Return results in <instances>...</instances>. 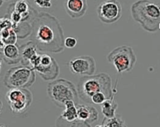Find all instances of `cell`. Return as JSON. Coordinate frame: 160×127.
<instances>
[{
	"instance_id": "6da1fadb",
	"label": "cell",
	"mask_w": 160,
	"mask_h": 127,
	"mask_svg": "<svg viewBox=\"0 0 160 127\" xmlns=\"http://www.w3.org/2000/svg\"><path fill=\"white\" fill-rule=\"evenodd\" d=\"M30 36L39 51L59 53L64 50L65 38L61 25L48 13H38L31 23Z\"/></svg>"
},
{
	"instance_id": "7a4b0ae2",
	"label": "cell",
	"mask_w": 160,
	"mask_h": 127,
	"mask_svg": "<svg viewBox=\"0 0 160 127\" xmlns=\"http://www.w3.org/2000/svg\"><path fill=\"white\" fill-rule=\"evenodd\" d=\"M117 82L118 81L112 89L111 78L106 73L83 76L79 79L77 85L78 97L84 102L91 103V97L96 93L102 92L108 99L110 98L117 92Z\"/></svg>"
},
{
	"instance_id": "3957f363",
	"label": "cell",
	"mask_w": 160,
	"mask_h": 127,
	"mask_svg": "<svg viewBox=\"0 0 160 127\" xmlns=\"http://www.w3.org/2000/svg\"><path fill=\"white\" fill-rule=\"evenodd\" d=\"M131 16L146 31L154 33L160 29V8L149 0H138L131 7Z\"/></svg>"
},
{
	"instance_id": "277c9868",
	"label": "cell",
	"mask_w": 160,
	"mask_h": 127,
	"mask_svg": "<svg viewBox=\"0 0 160 127\" xmlns=\"http://www.w3.org/2000/svg\"><path fill=\"white\" fill-rule=\"evenodd\" d=\"M47 94L49 99L60 108H63L64 103L68 100L78 103L79 97L74 84L66 79L51 81L47 86Z\"/></svg>"
},
{
	"instance_id": "5b68a950",
	"label": "cell",
	"mask_w": 160,
	"mask_h": 127,
	"mask_svg": "<svg viewBox=\"0 0 160 127\" xmlns=\"http://www.w3.org/2000/svg\"><path fill=\"white\" fill-rule=\"evenodd\" d=\"M36 73L30 67L18 66L11 68L6 72L4 84L9 88H28L36 81Z\"/></svg>"
},
{
	"instance_id": "8992f818",
	"label": "cell",
	"mask_w": 160,
	"mask_h": 127,
	"mask_svg": "<svg viewBox=\"0 0 160 127\" xmlns=\"http://www.w3.org/2000/svg\"><path fill=\"white\" fill-rule=\"evenodd\" d=\"M29 67L45 81H52L59 74V66L56 59L49 54L39 51L30 60Z\"/></svg>"
},
{
	"instance_id": "52a82bcc",
	"label": "cell",
	"mask_w": 160,
	"mask_h": 127,
	"mask_svg": "<svg viewBox=\"0 0 160 127\" xmlns=\"http://www.w3.org/2000/svg\"><path fill=\"white\" fill-rule=\"evenodd\" d=\"M109 63H111L118 73L131 71L136 62V56L132 48L122 45L113 49L107 56Z\"/></svg>"
},
{
	"instance_id": "ba28073f",
	"label": "cell",
	"mask_w": 160,
	"mask_h": 127,
	"mask_svg": "<svg viewBox=\"0 0 160 127\" xmlns=\"http://www.w3.org/2000/svg\"><path fill=\"white\" fill-rule=\"evenodd\" d=\"M6 98L11 111L15 113L24 112L32 101V94L27 88H11Z\"/></svg>"
},
{
	"instance_id": "9c48e42d",
	"label": "cell",
	"mask_w": 160,
	"mask_h": 127,
	"mask_svg": "<svg viewBox=\"0 0 160 127\" xmlns=\"http://www.w3.org/2000/svg\"><path fill=\"white\" fill-rule=\"evenodd\" d=\"M122 6L117 0H108L102 2L97 8L99 19L106 24L118 21L122 15Z\"/></svg>"
},
{
	"instance_id": "30bf717a",
	"label": "cell",
	"mask_w": 160,
	"mask_h": 127,
	"mask_svg": "<svg viewBox=\"0 0 160 127\" xmlns=\"http://www.w3.org/2000/svg\"><path fill=\"white\" fill-rule=\"evenodd\" d=\"M68 67L72 73L82 76L92 75L96 69L94 59L88 55L73 58L68 63Z\"/></svg>"
},
{
	"instance_id": "8fae6325",
	"label": "cell",
	"mask_w": 160,
	"mask_h": 127,
	"mask_svg": "<svg viewBox=\"0 0 160 127\" xmlns=\"http://www.w3.org/2000/svg\"><path fill=\"white\" fill-rule=\"evenodd\" d=\"M64 9L67 14L73 19L80 18L88 9L87 0H65Z\"/></svg>"
},
{
	"instance_id": "7c38bea8",
	"label": "cell",
	"mask_w": 160,
	"mask_h": 127,
	"mask_svg": "<svg viewBox=\"0 0 160 127\" xmlns=\"http://www.w3.org/2000/svg\"><path fill=\"white\" fill-rule=\"evenodd\" d=\"M76 107L78 121L90 123L98 119V111L92 106L78 103L76 104Z\"/></svg>"
},
{
	"instance_id": "4fadbf2b",
	"label": "cell",
	"mask_w": 160,
	"mask_h": 127,
	"mask_svg": "<svg viewBox=\"0 0 160 127\" xmlns=\"http://www.w3.org/2000/svg\"><path fill=\"white\" fill-rule=\"evenodd\" d=\"M19 48L21 57L20 62L22 65L29 67L30 60L39 53L36 44L32 41H29L21 45Z\"/></svg>"
},
{
	"instance_id": "5bb4252c",
	"label": "cell",
	"mask_w": 160,
	"mask_h": 127,
	"mask_svg": "<svg viewBox=\"0 0 160 127\" xmlns=\"http://www.w3.org/2000/svg\"><path fill=\"white\" fill-rule=\"evenodd\" d=\"M2 59L8 64H14L20 62L19 48L16 44H6L2 48Z\"/></svg>"
},
{
	"instance_id": "9a60e30c",
	"label": "cell",
	"mask_w": 160,
	"mask_h": 127,
	"mask_svg": "<svg viewBox=\"0 0 160 127\" xmlns=\"http://www.w3.org/2000/svg\"><path fill=\"white\" fill-rule=\"evenodd\" d=\"M76 104L72 100L66 101L64 104L65 109L62 112L59 117L63 120L69 123L74 122L78 120Z\"/></svg>"
},
{
	"instance_id": "2e32d148",
	"label": "cell",
	"mask_w": 160,
	"mask_h": 127,
	"mask_svg": "<svg viewBox=\"0 0 160 127\" xmlns=\"http://www.w3.org/2000/svg\"><path fill=\"white\" fill-rule=\"evenodd\" d=\"M115 95L106 99L101 104V109L106 118H111L116 115V111L118 108V103L114 100Z\"/></svg>"
},
{
	"instance_id": "e0dca14e",
	"label": "cell",
	"mask_w": 160,
	"mask_h": 127,
	"mask_svg": "<svg viewBox=\"0 0 160 127\" xmlns=\"http://www.w3.org/2000/svg\"><path fill=\"white\" fill-rule=\"evenodd\" d=\"M102 124L105 125L106 127H126L121 116L116 114L113 118H105Z\"/></svg>"
},
{
	"instance_id": "ac0fdd59",
	"label": "cell",
	"mask_w": 160,
	"mask_h": 127,
	"mask_svg": "<svg viewBox=\"0 0 160 127\" xmlns=\"http://www.w3.org/2000/svg\"><path fill=\"white\" fill-rule=\"evenodd\" d=\"M106 99H108L106 95L102 92H98L93 94L91 97V103L95 104H101Z\"/></svg>"
},
{
	"instance_id": "d6986e66",
	"label": "cell",
	"mask_w": 160,
	"mask_h": 127,
	"mask_svg": "<svg viewBox=\"0 0 160 127\" xmlns=\"http://www.w3.org/2000/svg\"><path fill=\"white\" fill-rule=\"evenodd\" d=\"M64 123H65V126L66 127H90V126L89 125V123H86V122H82V121H78V120H76L74 122H71V123H69V125L67 126V121H64ZM56 123L60 124L61 126H62V127H64V126L62 125V124L61 123L59 118H58L57 119V121H56Z\"/></svg>"
},
{
	"instance_id": "ffe728a7",
	"label": "cell",
	"mask_w": 160,
	"mask_h": 127,
	"mask_svg": "<svg viewBox=\"0 0 160 127\" xmlns=\"http://www.w3.org/2000/svg\"><path fill=\"white\" fill-rule=\"evenodd\" d=\"M6 28H12V23L9 18H0V32Z\"/></svg>"
},
{
	"instance_id": "44dd1931",
	"label": "cell",
	"mask_w": 160,
	"mask_h": 127,
	"mask_svg": "<svg viewBox=\"0 0 160 127\" xmlns=\"http://www.w3.org/2000/svg\"><path fill=\"white\" fill-rule=\"evenodd\" d=\"M77 43H78L77 39L71 36L67 37L66 38L64 39V47H66L68 48H74L76 46Z\"/></svg>"
},
{
	"instance_id": "7402d4cb",
	"label": "cell",
	"mask_w": 160,
	"mask_h": 127,
	"mask_svg": "<svg viewBox=\"0 0 160 127\" xmlns=\"http://www.w3.org/2000/svg\"><path fill=\"white\" fill-rule=\"evenodd\" d=\"M34 3L40 8H49L52 6L51 0H34Z\"/></svg>"
},
{
	"instance_id": "603a6c76",
	"label": "cell",
	"mask_w": 160,
	"mask_h": 127,
	"mask_svg": "<svg viewBox=\"0 0 160 127\" xmlns=\"http://www.w3.org/2000/svg\"><path fill=\"white\" fill-rule=\"evenodd\" d=\"M4 46H5V44H4L3 41H2V39L0 38V49H2V48H4Z\"/></svg>"
},
{
	"instance_id": "cb8c5ba5",
	"label": "cell",
	"mask_w": 160,
	"mask_h": 127,
	"mask_svg": "<svg viewBox=\"0 0 160 127\" xmlns=\"http://www.w3.org/2000/svg\"><path fill=\"white\" fill-rule=\"evenodd\" d=\"M2 60V53H0V69L1 67V63Z\"/></svg>"
},
{
	"instance_id": "d4e9b609",
	"label": "cell",
	"mask_w": 160,
	"mask_h": 127,
	"mask_svg": "<svg viewBox=\"0 0 160 127\" xmlns=\"http://www.w3.org/2000/svg\"><path fill=\"white\" fill-rule=\"evenodd\" d=\"M96 127H106V126L104 124H101V125H97Z\"/></svg>"
},
{
	"instance_id": "484cf974",
	"label": "cell",
	"mask_w": 160,
	"mask_h": 127,
	"mask_svg": "<svg viewBox=\"0 0 160 127\" xmlns=\"http://www.w3.org/2000/svg\"><path fill=\"white\" fill-rule=\"evenodd\" d=\"M0 127H9V126H6V125H4V124H1V125H0Z\"/></svg>"
},
{
	"instance_id": "4316f807",
	"label": "cell",
	"mask_w": 160,
	"mask_h": 127,
	"mask_svg": "<svg viewBox=\"0 0 160 127\" xmlns=\"http://www.w3.org/2000/svg\"><path fill=\"white\" fill-rule=\"evenodd\" d=\"M2 2H3V0H0V7H1V6L2 4Z\"/></svg>"
},
{
	"instance_id": "83f0119b",
	"label": "cell",
	"mask_w": 160,
	"mask_h": 127,
	"mask_svg": "<svg viewBox=\"0 0 160 127\" xmlns=\"http://www.w3.org/2000/svg\"><path fill=\"white\" fill-rule=\"evenodd\" d=\"M5 1H9V0H5Z\"/></svg>"
},
{
	"instance_id": "f1b7e54d",
	"label": "cell",
	"mask_w": 160,
	"mask_h": 127,
	"mask_svg": "<svg viewBox=\"0 0 160 127\" xmlns=\"http://www.w3.org/2000/svg\"><path fill=\"white\" fill-rule=\"evenodd\" d=\"M0 105H1V104H0Z\"/></svg>"
}]
</instances>
